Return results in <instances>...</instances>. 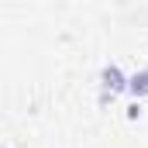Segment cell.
<instances>
[{
    "mask_svg": "<svg viewBox=\"0 0 148 148\" xmlns=\"http://www.w3.org/2000/svg\"><path fill=\"white\" fill-rule=\"evenodd\" d=\"M103 79H107V86H110V90H121V86H124V76H121L117 66H107V69H103Z\"/></svg>",
    "mask_w": 148,
    "mask_h": 148,
    "instance_id": "obj_1",
    "label": "cell"
},
{
    "mask_svg": "<svg viewBox=\"0 0 148 148\" xmlns=\"http://www.w3.org/2000/svg\"><path fill=\"white\" fill-rule=\"evenodd\" d=\"M145 73H148V69H145Z\"/></svg>",
    "mask_w": 148,
    "mask_h": 148,
    "instance_id": "obj_2",
    "label": "cell"
}]
</instances>
